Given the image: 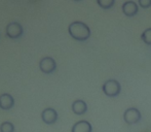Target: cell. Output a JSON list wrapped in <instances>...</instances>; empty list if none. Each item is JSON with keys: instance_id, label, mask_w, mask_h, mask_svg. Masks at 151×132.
Here are the masks:
<instances>
[{"instance_id": "10", "label": "cell", "mask_w": 151, "mask_h": 132, "mask_svg": "<svg viewBox=\"0 0 151 132\" xmlns=\"http://www.w3.org/2000/svg\"><path fill=\"white\" fill-rule=\"evenodd\" d=\"M71 132H93V127L88 121H78L73 125Z\"/></svg>"}, {"instance_id": "2", "label": "cell", "mask_w": 151, "mask_h": 132, "mask_svg": "<svg viewBox=\"0 0 151 132\" xmlns=\"http://www.w3.org/2000/svg\"><path fill=\"white\" fill-rule=\"evenodd\" d=\"M102 90L105 93V95L109 97H116L117 95H119L121 91L120 84L116 80H109L107 82L104 83Z\"/></svg>"}, {"instance_id": "1", "label": "cell", "mask_w": 151, "mask_h": 132, "mask_svg": "<svg viewBox=\"0 0 151 132\" xmlns=\"http://www.w3.org/2000/svg\"><path fill=\"white\" fill-rule=\"evenodd\" d=\"M68 32L70 36L78 41H86L91 36V29L86 23L75 21L72 22L68 27Z\"/></svg>"}, {"instance_id": "11", "label": "cell", "mask_w": 151, "mask_h": 132, "mask_svg": "<svg viewBox=\"0 0 151 132\" xmlns=\"http://www.w3.org/2000/svg\"><path fill=\"white\" fill-rule=\"evenodd\" d=\"M98 4L101 8H104V9H109L115 3V0H97Z\"/></svg>"}, {"instance_id": "6", "label": "cell", "mask_w": 151, "mask_h": 132, "mask_svg": "<svg viewBox=\"0 0 151 132\" xmlns=\"http://www.w3.org/2000/svg\"><path fill=\"white\" fill-rule=\"evenodd\" d=\"M41 119L45 124L52 125L58 120V112L55 108L47 107L43 110V112H41Z\"/></svg>"}, {"instance_id": "14", "label": "cell", "mask_w": 151, "mask_h": 132, "mask_svg": "<svg viewBox=\"0 0 151 132\" xmlns=\"http://www.w3.org/2000/svg\"><path fill=\"white\" fill-rule=\"evenodd\" d=\"M138 3L142 8H148L151 6V0H138Z\"/></svg>"}, {"instance_id": "7", "label": "cell", "mask_w": 151, "mask_h": 132, "mask_svg": "<svg viewBox=\"0 0 151 132\" xmlns=\"http://www.w3.org/2000/svg\"><path fill=\"white\" fill-rule=\"evenodd\" d=\"M138 10H139V7H138V4L136 2L132 1H127L122 4V12L127 17H134L138 14Z\"/></svg>"}, {"instance_id": "8", "label": "cell", "mask_w": 151, "mask_h": 132, "mask_svg": "<svg viewBox=\"0 0 151 132\" xmlns=\"http://www.w3.org/2000/svg\"><path fill=\"white\" fill-rule=\"evenodd\" d=\"M14 105V99L8 93H3L0 95V108L4 110H8Z\"/></svg>"}, {"instance_id": "12", "label": "cell", "mask_w": 151, "mask_h": 132, "mask_svg": "<svg viewBox=\"0 0 151 132\" xmlns=\"http://www.w3.org/2000/svg\"><path fill=\"white\" fill-rule=\"evenodd\" d=\"M0 132H14V125L12 122H3L0 125Z\"/></svg>"}, {"instance_id": "15", "label": "cell", "mask_w": 151, "mask_h": 132, "mask_svg": "<svg viewBox=\"0 0 151 132\" xmlns=\"http://www.w3.org/2000/svg\"><path fill=\"white\" fill-rule=\"evenodd\" d=\"M74 1H80V0H74Z\"/></svg>"}, {"instance_id": "13", "label": "cell", "mask_w": 151, "mask_h": 132, "mask_svg": "<svg viewBox=\"0 0 151 132\" xmlns=\"http://www.w3.org/2000/svg\"><path fill=\"white\" fill-rule=\"evenodd\" d=\"M141 38L146 44L151 46V28H147L141 34Z\"/></svg>"}, {"instance_id": "4", "label": "cell", "mask_w": 151, "mask_h": 132, "mask_svg": "<svg viewBox=\"0 0 151 132\" xmlns=\"http://www.w3.org/2000/svg\"><path fill=\"white\" fill-rule=\"evenodd\" d=\"M141 112L138 108L136 107H129L123 114V120L125 121V123L129 125L137 124L141 121Z\"/></svg>"}, {"instance_id": "9", "label": "cell", "mask_w": 151, "mask_h": 132, "mask_svg": "<svg viewBox=\"0 0 151 132\" xmlns=\"http://www.w3.org/2000/svg\"><path fill=\"white\" fill-rule=\"evenodd\" d=\"M86 110H88V105L83 100L77 99L72 103V112L77 116H81V115L86 114Z\"/></svg>"}, {"instance_id": "5", "label": "cell", "mask_w": 151, "mask_h": 132, "mask_svg": "<svg viewBox=\"0 0 151 132\" xmlns=\"http://www.w3.org/2000/svg\"><path fill=\"white\" fill-rule=\"evenodd\" d=\"M39 69L43 73L50 74L57 69V63L52 57H44L39 61Z\"/></svg>"}, {"instance_id": "3", "label": "cell", "mask_w": 151, "mask_h": 132, "mask_svg": "<svg viewBox=\"0 0 151 132\" xmlns=\"http://www.w3.org/2000/svg\"><path fill=\"white\" fill-rule=\"evenodd\" d=\"M24 33V29L23 26L18 22H12L8 25H6L5 28V34L12 39H17L20 38Z\"/></svg>"}]
</instances>
